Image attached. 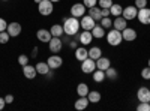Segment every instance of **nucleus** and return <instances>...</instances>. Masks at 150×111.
I'll use <instances>...</instances> for the list:
<instances>
[{"mask_svg": "<svg viewBox=\"0 0 150 111\" xmlns=\"http://www.w3.org/2000/svg\"><path fill=\"white\" fill-rule=\"evenodd\" d=\"M95 26H96V21H95L89 14L81 17V20H80V27H81L83 30H92Z\"/></svg>", "mask_w": 150, "mask_h": 111, "instance_id": "obj_6", "label": "nucleus"}, {"mask_svg": "<svg viewBox=\"0 0 150 111\" xmlns=\"http://www.w3.org/2000/svg\"><path fill=\"white\" fill-rule=\"evenodd\" d=\"M83 3L87 9H89V8H93V6L98 5V0H83Z\"/></svg>", "mask_w": 150, "mask_h": 111, "instance_id": "obj_38", "label": "nucleus"}, {"mask_svg": "<svg viewBox=\"0 0 150 111\" xmlns=\"http://www.w3.org/2000/svg\"><path fill=\"white\" fill-rule=\"evenodd\" d=\"M135 8L137 9L147 8V0H135Z\"/></svg>", "mask_w": 150, "mask_h": 111, "instance_id": "obj_37", "label": "nucleus"}, {"mask_svg": "<svg viewBox=\"0 0 150 111\" xmlns=\"http://www.w3.org/2000/svg\"><path fill=\"white\" fill-rule=\"evenodd\" d=\"M101 56H102V50L99 47H92L90 50H89V57L93 59V60H98Z\"/></svg>", "mask_w": 150, "mask_h": 111, "instance_id": "obj_29", "label": "nucleus"}, {"mask_svg": "<svg viewBox=\"0 0 150 111\" xmlns=\"http://www.w3.org/2000/svg\"><path fill=\"white\" fill-rule=\"evenodd\" d=\"M89 15L95 20V21H101L102 18V14H101V8L99 6H93V8H89Z\"/></svg>", "mask_w": 150, "mask_h": 111, "instance_id": "obj_25", "label": "nucleus"}, {"mask_svg": "<svg viewBox=\"0 0 150 111\" xmlns=\"http://www.w3.org/2000/svg\"><path fill=\"white\" fill-rule=\"evenodd\" d=\"M51 2H53V3H57V2H60V0H51Z\"/></svg>", "mask_w": 150, "mask_h": 111, "instance_id": "obj_45", "label": "nucleus"}, {"mask_svg": "<svg viewBox=\"0 0 150 111\" xmlns=\"http://www.w3.org/2000/svg\"><path fill=\"white\" fill-rule=\"evenodd\" d=\"M69 47L72 48V50H75V48L78 47V39H74V41H69Z\"/></svg>", "mask_w": 150, "mask_h": 111, "instance_id": "obj_40", "label": "nucleus"}, {"mask_svg": "<svg viewBox=\"0 0 150 111\" xmlns=\"http://www.w3.org/2000/svg\"><path fill=\"white\" fill-rule=\"evenodd\" d=\"M96 69V60L90 59V57H87L81 62V71L84 74H92L93 71Z\"/></svg>", "mask_w": 150, "mask_h": 111, "instance_id": "obj_7", "label": "nucleus"}, {"mask_svg": "<svg viewBox=\"0 0 150 111\" xmlns=\"http://www.w3.org/2000/svg\"><path fill=\"white\" fill-rule=\"evenodd\" d=\"M98 3H99V8H107V9H110L111 5L114 3V2H112V0H98Z\"/></svg>", "mask_w": 150, "mask_h": 111, "instance_id": "obj_34", "label": "nucleus"}, {"mask_svg": "<svg viewBox=\"0 0 150 111\" xmlns=\"http://www.w3.org/2000/svg\"><path fill=\"white\" fill-rule=\"evenodd\" d=\"M36 54H38V48L35 47V48H33V51H32V57H36Z\"/></svg>", "mask_w": 150, "mask_h": 111, "instance_id": "obj_44", "label": "nucleus"}, {"mask_svg": "<svg viewBox=\"0 0 150 111\" xmlns=\"http://www.w3.org/2000/svg\"><path fill=\"white\" fill-rule=\"evenodd\" d=\"M128 27V20L126 18H123L122 15L116 17L114 21H112V29H116V30H123V29H126Z\"/></svg>", "mask_w": 150, "mask_h": 111, "instance_id": "obj_16", "label": "nucleus"}, {"mask_svg": "<svg viewBox=\"0 0 150 111\" xmlns=\"http://www.w3.org/2000/svg\"><path fill=\"white\" fill-rule=\"evenodd\" d=\"M47 63H48L50 68L54 71V69H59L62 65H63V59H62L59 54H53V56H50L47 59Z\"/></svg>", "mask_w": 150, "mask_h": 111, "instance_id": "obj_11", "label": "nucleus"}, {"mask_svg": "<svg viewBox=\"0 0 150 111\" xmlns=\"http://www.w3.org/2000/svg\"><path fill=\"white\" fill-rule=\"evenodd\" d=\"M9 39H11V36H9V33L6 30L5 32H0V44H8Z\"/></svg>", "mask_w": 150, "mask_h": 111, "instance_id": "obj_32", "label": "nucleus"}, {"mask_svg": "<svg viewBox=\"0 0 150 111\" xmlns=\"http://www.w3.org/2000/svg\"><path fill=\"white\" fill-rule=\"evenodd\" d=\"M87 99L90 101V104H98L99 101L102 99V95L99 93L98 90H90L89 93H87Z\"/></svg>", "mask_w": 150, "mask_h": 111, "instance_id": "obj_23", "label": "nucleus"}, {"mask_svg": "<svg viewBox=\"0 0 150 111\" xmlns=\"http://www.w3.org/2000/svg\"><path fill=\"white\" fill-rule=\"evenodd\" d=\"M36 38H38V41L39 42H44V44H48L50 41H51V32L50 30H47V29H39L38 30V33H36Z\"/></svg>", "mask_w": 150, "mask_h": 111, "instance_id": "obj_14", "label": "nucleus"}, {"mask_svg": "<svg viewBox=\"0 0 150 111\" xmlns=\"http://www.w3.org/2000/svg\"><path fill=\"white\" fill-rule=\"evenodd\" d=\"M5 107H6V101H5V98H0V111H2Z\"/></svg>", "mask_w": 150, "mask_h": 111, "instance_id": "obj_43", "label": "nucleus"}, {"mask_svg": "<svg viewBox=\"0 0 150 111\" xmlns=\"http://www.w3.org/2000/svg\"><path fill=\"white\" fill-rule=\"evenodd\" d=\"M36 71H38V74H39V75H47V74L51 71V68L48 66V63L47 62H39V63H36Z\"/></svg>", "mask_w": 150, "mask_h": 111, "instance_id": "obj_21", "label": "nucleus"}, {"mask_svg": "<svg viewBox=\"0 0 150 111\" xmlns=\"http://www.w3.org/2000/svg\"><path fill=\"white\" fill-rule=\"evenodd\" d=\"M86 6L84 3H75L71 6V15L75 17V18H81L83 15H86Z\"/></svg>", "mask_w": 150, "mask_h": 111, "instance_id": "obj_10", "label": "nucleus"}, {"mask_svg": "<svg viewBox=\"0 0 150 111\" xmlns=\"http://www.w3.org/2000/svg\"><path fill=\"white\" fill-rule=\"evenodd\" d=\"M92 78L95 83H102L107 77H105V71H101V69H95L92 72Z\"/></svg>", "mask_w": 150, "mask_h": 111, "instance_id": "obj_24", "label": "nucleus"}, {"mask_svg": "<svg viewBox=\"0 0 150 111\" xmlns=\"http://www.w3.org/2000/svg\"><path fill=\"white\" fill-rule=\"evenodd\" d=\"M38 11H39V14L44 15V17H48L53 14L54 11V5L51 0H41L39 3H38Z\"/></svg>", "mask_w": 150, "mask_h": 111, "instance_id": "obj_3", "label": "nucleus"}, {"mask_svg": "<svg viewBox=\"0 0 150 111\" xmlns=\"http://www.w3.org/2000/svg\"><path fill=\"white\" fill-rule=\"evenodd\" d=\"M21 30H23L21 24L17 23V21L9 23V24H8V29H6V32L9 33L11 38H17V36H20V35H21Z\"/></svg>", "mask_w": 150, "mask_h": 111, "instance_id": "obj_8", "label": "nucleus"}, {"mask_svg": "<svg viewBox=\"0 0 150 111\" xmlns=\"http://www.w3.org/2000/svg\"><path fill=\"white\" fill-rule=\"evenodd\" d=\"M2 2H9V0H2Z\"/></svg>", "mask_w": 150, "mask_h": 111, "instance_id": "obj_48", "label": "nucleus"}, {"mask_svg": "<svg viewBox=\"0 0 150 111\" xmlns=\"http://www.w3.org/2000/svg\"><path fill=\"white\" fill-rule=\"evenodd\" d=\"M141 78L143 80H150V66H147L141 71Z\"/></svg>", "mask_w": 150, "mask_h": 111, "instance_id": "obj_36", "label": "nucleus"}, {"mask_svg": "<svg viewBox=\"0 0 150 111\" xmlns=\"http://www.w3.org/2000/svg\"><path fill=\"white\" fill-rule=\"evenodd\" d=\"M18 63H20L21 66H26V65H29V56H26V54H21V56H18Z\"/></svg>", "mask_w": 150, "mask_h": 111, "instance_id": "obj_35", "label": "nucleus"}, {"mask_svg": "<svg viewBox=\"0 0 150 111\" xmlns=\"http://www.w3.org/2000/svg\"><path fill=\"white\" fill-rule=\"evenodd\" d=\"M147 66H150V59H149V65H147Z\"/></svg>", "mask_w": 150, "mask_h": 111, "instance_id": "obj_47", "label": "nucleus"}, {"mask_svg": "<svg viewBox=\"0 0 150 111\" xmlns=\"http://www.w3.org/2000/svg\"><path fill=\"white\" fill-rule=\"evenodd\" d=\"M51 36H57V38H60L62 35H65V32H63V26L62 24H53L51 26Z\"/></svg>", "mask_w": 150, "mask_h": 111, "instance_id": "obj_26", "label": "nucleus"}, {"mask_svg": "<svg viewBox=\"0 0 150 111\" xmlns=\"http://www.w3.org/2000/svg\"><path fill=\"white\" fill-rule=\"evenodd\" d=\"M39 2H41V0H35V3H36V5H38V3H39Z\"/></svg>", "mask_w": 150, "mask_h": 111, "instance_id": "obj_46", "label": "nucleus"}, {"mask_svg": "<svg viewBox=\"0 0 150 111\" xmlns=\"http://www.w3.org/2000/svg\"><path fill=\"white\" fill-rule=\"evenodd\" d=\"M99 24L107 30V29H111V26H112V21H111V18L110 17H102L101 18V21H99Z\"/></svg>", "mask_w": 150, "mask_h": 111, "instance_id": "obj_31", "label": "nucleus"}, {"mask_svg": "<svg viewBox=\"0 0 150 111\" xmlns=\"http://www.w3.org/2000/svg\"><path fill=\"white\" fill-rule=\"evenodd\" d=\"M138 21L141 24H150V8H143V9H138V15H137Z\"/></svg>", "mask_w": 150, "mask_h": 111, "instance_id": "obj_12", "label": "nucleus"}, {"mask_svg": "<svg viewBox=\"0 0 150 111\" xmlns=\"http://www.w3.org/2000/svg\"><path fill=\"white\" fill-rule=\"evenodd\" d=\"M122 12H123V6H122V5H119V3H112V5H111V8H110V14H111L112 17H119V15H122Z\"/></svg>", "mask_w": 150, "mask_h": 111, "instance_id": "obj_27", "label": "nucleus"}, {"mask_svg": "<svg viewBox=\"0 0 150 111\" xmlns=\"http://www.w3.org/2000/svg\"><path fill=\"white\" fill-rule=\"evenodd\" d=\"M8 24H9V23H6L5 18L0 17V32H5V30L8 29Z\"/></svg>", "mask_w": 150, "mask_h": 111, "instance_id": "obj_39", "label": "nucleus"}, {"mask_svg": "<svg viewBox=\"0 0 150 111\" xmlns=\"http://www.w3.org/2000/svg\"><path fill=\"white\" fill-rule=\"evenodd\" d=\"M75 39H78V42H80L81 45L87 47V45H90V44H92V41H93V35H92L90 30H83L81 33H77V35H75Z\"/></svg>", "mask_w": 150, "mask_h": 111, "instance_id": "obj_4", "label": "nucleus"}, {"mask_svg": "<svg viewBox=\"0 0 150 111\" xmlns=\"http://www.w3.org/2000/svg\"><path fill=\"white\" fill-rule=\"evenodd\" d=\"M48 48H50L51 53L57 54V53H60L62 48H63V41H62L60 38H57V36H53L51 41L48 42Z\"/></svg>", "mask_w": 150, "mask_h": 111, "instance_id": "obj_5", "label": "nucleus"}, {"mask_svg": "<svg viewBox=\"0 0 150 111\" xmlns=\"http://www.w3.org/2000/svg\"><path fill=\"white\" fill-rule=\"evenodd\" d=\"M122 36H123V41H126V42H132L137 39V30L135 29H131V27H126V29H123L122 30Z\"/></svg>", "mask_w": 150, "mask_h": 111, "instance_id": "obj_15", "label": "nucleus"}, {"mask_svg": "<svg viewBox=\"0 0 150 111\" xmlns=\"http://www.w3.org/2000/svg\"><path fill=\"white\" fill-rule=\"evenodd\" d=\"M137 99L138 102H150V89L147 87H140L138 92H137Z\"/></svg>", "mask_w": 150, "mask_h": 111, "instance_id": "obj_13", "label": "nucleus"}, {"mask_svg": "<svg viewBox=\"0 0 150 111\" xmlns=\"http://www.w3.org/2000/svg\"><path fill=\"white\" fill-rule=\"evenodd\" d=\"M90 92V87L87 86L86 83H80L78 86H77V93H78V96H87V93Z\"/></svg>", "mask_w": 150, "mask_h": 111, "instance_id": "obj_30", "label": "nucleus"}, {"mask_svg": "<svg viewBox=\"0 0 150 111\" xmlns=\"http://www.w3.org/2000/svg\"><path fill=\"white\" fill-rule=\"evenodd\" d=\"M23 74H24V77H26L27 80H33V78L38 75V71H36L35 66L26 65V66H23Z\"/></svg>", "mask_w": 150, "mask_h": 111, "instance_id": "obj_18", "label": "nucleus"}, {"mask_svg": "<svg viewBox=\"0 0 150 111\" xmlns=\"http://www.w3.org/2000/svg\"><path fill=\"white\" fill-rule=\"evenodd\" d=\"M111 66V62L108 57H104L101 56L98 60H96V69H101V71H107L108 68Z\"/></svg>", "mask_w": 150, "mask_h": 111, "instance_id": "obj_19", "label": "nucleus"}, {"mask_svg": "<svg viewBox=\"0 0 150 111\" xmlns=\"http://www.w3.org/2000/svg\"><path fill=\"white\" fill-rule=\"evenodd\" d=\"M122 41H123L122 32L120 30H116V29H110V32L107 33V42H108V45L117 47V45L122 44Z\"/></svg>", "mask_w": 150, "mask_h": 111, "instance_id": "obj_2", "label": "nucleus"}, {"mask_svg": "<svg viewBox=\"0 0 150 111\" xmlns=\"http://www.w3.org/2000/svg\"><path fill=\"white\" fill-rule=\"evenodd\" d=\"M87 57H89V50H87L84 45L75 48V59H77L78 62H83V60L87 59Z\"/></svg>", "mask_w": 150, "mask_h": 111, "instance_id": "obj_17", "label": "nucleus"}, {"mask_svg": "<svg viewBox=\"0 0 150 111\" xmlns=\"http://www.w3.org/2000/svg\"><path fill=\"white\" fill-rule=\"evenodd\" d=\"M105 77H107L108 80H111V81H114V80H117V77H119V72H117L116 68L110 66V68L105 71Z\"/></svg>", "mask_w": 150, "mask_h": 111, "instance_id": "obj_28", "label": "nucleus"}, {"mask_svg": "<svg viewBox=\"0 0 150 111\" xmlns=\"http://www.w3.org/2000/svg\"><path fill=\"white\" fill-rule=\"evenodd\" d=\"M90 32H92V35H93V38H98V39L104 38V36L107 35V33H105V29L101 26V24H96V26H95Z\"/></svg>", "mask_w": 150, "mask_h": 111, "instance_id": "obj_22", "label": "nucleus"}, {"mask_svg": "<svg viewBox=\"0 0 150 111\" xmlns=\"http://www.w3.org/2000/svg\"><path fill=\"white\" fill-rule=\"evenodd\" d=\"M137 15H138V9H137L135 6L129 5V6H126V8H123L122 17H123V18H126L128 21H131V20H135V18H137Z\"/></svg>", "mask_w": 150, "mask_h": 111, "instance_id": "obj_9", "label": "nucleus"}, {"mask_svg": "<svg viewBox=\"0 0 150 111\" xmlns=\"http://www.w3.org/2000/svg\"><path fill=\"white\" fill-rule=\"evenodd\" d=\"M5 101H6V105L8 104H12V102H14V96H12V95H6L5 96Z\"/></svg>", "mask_w": 150, "mask_h": 111, "instance_id": "obj_42", "label": "nucleus"}, {"mask_svg": "<svg viewBox=\"0 0 150 111\" xmlns=\"http://www.w3.org/2000/svg\"><path fill=\"white\" fill-rule=\"evenodd\" d=\"M137 111H150V102H140L137 105Z\"/></svg>", "mask_w": 150, "mask_h": 111, "instance_id": "obj_33", "label": "nucleus"}, {"mask_svg": "<svg viewBox=\"0 0 150 111\" xmlns=\"http://www.w3.org/2000/svg\"><path fill=\"white\" fill-rule=\"evenodd\" d=\"M90 101L87 99V96H80L77 101H75V110H78V111H83L86 110L87 107H89Z\"/></svg>", "mask_w": 150, "mask_h": 111, "instance_id": "obj_20", "label": "nucleus"}, {"mask_svg": "<svg viewBox=\"0 0 150 111\" xmlns=\"http://www.w3.org/2000/svg\"><path fill=\"white\" fill-rule=\"evenodd\" d=\"M101 14H102V17H110L111 15L110 9H107V8H101Z\"/></svg>", "mask_w": 150, "mask_h": 111, "instance_id": "obj_41", "label": "nucleus"}, {"mask_svg": "<svg viewBox=\"0 0 150 111\" xmlns=\"http://www.w3.org/2000/svg\"><path fill=\"white\" fill-rule=\"evenodd\" d=\"M80 21L78 18H75V17H66L63 20V32L65 35H69V36H75L78 32H80Z\"/></svg>", "mask_w": 150, "mask_h": 111, "instance_id": "obj_1", "label": "nucleus"}]
</instances>
